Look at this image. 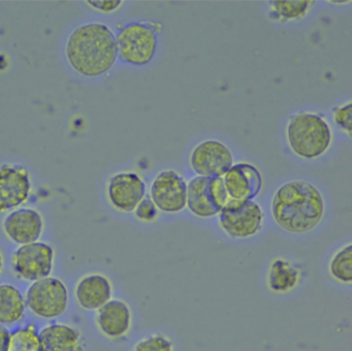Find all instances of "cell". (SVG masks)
<instances>
[{"instance_id":"obj_15","label":"cell","mask_w":352,"mask_h":351,"mask_svg":"<svg viewBox=\"0 0 352 351\" xmlns=\"http://www.w3.org/2000/svg\"><path fill=\"white\" fill-rule=\"evenodd\" d=\"M131 308L121 299H111L98 310L96 326L107 338L117 340L126 336L131 330Z\"/></svg>"},{"instance_id":"obj_20","label":"cell","mask_w":352,"mask_h":351,"mask_svg":"<svg viewBox=\"0 0 352 351\" xmlns=\"http://www.w3.org/2000/svg\"><path fill=\"white\" fill-rule=\"evenodd\" d=\"M7 351H44L36 326L28 324L12 332Z\"/></svg>"},{"instance_id":"obj_4","label":"cell","mask_w":352,"mask_h":351,"mask_svg":"<svg viewBox=\"0 0 352 351\" xmlns=\"http://www.w3.org/2000/svg\"><path fill=\"white\" fill-rule=\"evenodd\" d=\"M25 301L34 315L53 319L67 311L69 291L60 279L49 276L32 283L26 291Z\"/></svg>"},{"instance_id":"obj_1","label":"cell","mask_w":352,"mask_h":351,"mask_svg":"<svg viewBox=\"0 0 352 351\" xmlns=\"http://www.w3.org/2000/svg\"><path fill=\"white\" fill-rule=\"evenodd\" d=\"M272 214L275 222L284 231L292 233H308L322 220L324 200L312 184L305 181L288 182L274 194Z\"/></svg>"},{"instance_id":"obj_18","label":"cell","mask_w":352,"mask_h":351,"mask_svg":"<svg viewBox=\"0 0 352 351\" xmlns=\"http://www.w3.org/2000/svg\"><path fill=\"white\" fill-rule=\"evenodd\" d=\"M26 310L25 297L14 285L0 284V324L8 326L20 321Z\"/></svg>"},{"instance_id":"obj_24","label":"cell","mask_w":352,"mask_h":351,"mask_svg":"<svg viewBox=\"0 0 352 351\" xmlns=\"http://www.w3.org/2000/svg\"><path fill=\"white\" fill-rule=\"evenodd\" d=\"M135 214L140 220L152 221L157 217L158 209L151 198H144L135 209Z\"/></svg>"},{"instance_id":"obj_10","label":"cell","mask_w":352,"mask_h":351,"mask_svg":"<svg viewBox=\"0 0 352 351\" xmlns=\"http://www.w3.org/2000/svg\"><path fill=\"white\" fill-rule=\"evenodd\" d=\"M151 200L162 212H181L186 206V182L172 169L162 171L152 183Z\"/></svg>"},{"instance_id":"obj_16","label":"cell","mask_w":352,"mask_h":351,"mask_svg":"<svg viewBox=\"0 0 352 351\" xmlns=\"http://www.w3.org/2000/svg\"><path fill=\"white\" fill-rule=\"evenodd\" d=\"M111 281L102 274H89L80 279L76 285L75 297L80 307L98 311L112 299Z\"/></svg>"},{"instance_id":"obj_13","label":"cell","mask_w":352,"mask_h":351,"mask_svg":"<svg viewBox=\"0 0 352 351\" xmlns=\"http://www.w3.org/2000/svg\"><path fill=\"white\" fill-rule=\"evenodd\" d=\"M3 226L12 242L20 246L28 245L38 241L44 229V221L34 209L21 208L10 213Z\"/></svg>"},{"instance_id":"obj_25","label":"cell","mask_w":352,"mask_h":351,"mask_svg":"<svg viewBox=\"0 0 352 351\" xmlns=\"http://www.w3.org/2000/svg\"><path fill=\"white\" fill-rule=\"evenodd\" d=\"M352 105L351 103L344 105L343 107H339L336 109L333 113V119H335L336 123L339 124L344 130L351 136L352 131Z\"/></svg>"},{"instance_id":"obj_17","label":"cell","mask_w":352,"mask_h":351,"mask_svg":"<svg viewBox=\"0 0 352 351\" xmlns=\"http://www.w3.org/2000/svg\"><path fill=\"white\" fill-rule=\"evenodd\" d=\"M38 334L44 351H85L79 330L69 324H49Z\"/></svg>"},{"instance_id":"obj_11","label":"cell","mask_w":352,"mask_h":351,"mask_svg":"<svg viewBox=\"0 0 352 351\" xmlns=\"http://www.w3.org/2000/svg\"><path fill=\"white\" fill-rule=\"evenodd\" d=\"M30 191L32 182L28 169L19 165L0 167V214L28 202Z\"/></svg>"},{"instance_id":"obj_22","label":"cell","mask_w":352,"mask_h":351,"mask_svg":"<svg viewBox=\"0 0 352 351\" xmlns=\"http://www.w3.org/2000/svg\"><path fill=\"white\" fill-rule=\"evenodd\" d=\"M315 1L294 0V1H272L271 10L276 18L282 21L302 18L307 14Z\"/></svg>"},{"instance_id":"obj_27","label":"cell","mask_w":352,"mask_h":351,"mask_svg":"<svg viewBox=\"0 0 352 351\" xmlns=\"http://www.w3.org/2000/svg\"><path fill=\"white\" fill-rule=\"evenodd\" d=\"M10 334L11 332L5 326L0 324V351H7L8 343H9Z\"/></svg>"},{"instance_id":"obj_26","label":"cell","mask_w":352,"mask_h":351,"mask_svg":"<svg viewBox=\"0 0 352 351\" xmlns=\"http://www.w3.org/2000/svg\"><path fill=\"white\" fill-rule=\"evenodd\" d=\"M88 3L91 4L96 10H102V12H112L116 10L122 3V1H88Z\"/></svg>"},{"instance_id":"obj_19","label":"cell","mask_w":352,"mask_h":351,"mask_svg":"<svg viewBox=\"0 0 352 351\" xmlns=\"http://www.w3.org/2000/svg\"><path fill=\"white\" fill-rule=\"evenodd\" d=\"M300 281V270L283 258L272 262L267 273V287L276 293H286L294 288Z\"/></svg>"},{"instance_id":"obj_12","label":"cell","mask_w":352,"mask_h":351,"mask_svg":"<svg viewBox=\"0 0 352 351\" xmlns=\"http://www.w3.org/2000/svg\"><path fill=\"white\" fill-rule=\"evenodd\" d=\"M146 185L135 173H120L113 176L108 184L111 204L121 212H133L145 198Z\"/></svg>"},{"instance_id":"obj_8","label":"cell","mask_w":352,"mask_h":351,"mask_svg":"<svg viewBox=\"0 0 352 351\" xmlns=\"http://www.w3.org/2000/svg\"><path fill=\"white\" fill-rule=\"evenodd\" d=\"M218 215L220 227L230 237L236 239L253 237L261 231L263 224V211L253 200H230Z\"/></svg>"},{"instance_id":"obj_6","label":"cell","mask_w":352,"mask_h":351,"mask_svg":"<svg viewBox=\"0 0 352 351\" xmlns=\"http://www.w3.org/2000/svg\"><path fill=\"white\" fill-rule=\"evenodd\" d=\"M116 43L122 61L131 65H145L155 54L157 35L150 25L131 23L119 31Z\"/></svg>"},{"instance_id":"obj_7","label":"cell","mask_w":352,"mask_h":351,"mask_svg":"<svg viewBox=\"0 0 352 351\" xmlns=\"http://www.w3.org/2000/svg\"><path fill=\"white\" fill-rule=\"evenodd\" d=\"M54 249L43 242L22 245L14 252L12 268L17 278L24 281L41 280L49 277L54 266Z\"/></svg>"},{"instance_id":"obj_21","label":"cell","mask_w":352,"mask_h":351,"mask_svg":"<svg viewBox=\"0 0 352 351\" xmlns=\"http://www.w3.org/2000/svg\"><path fill=\"white\" fill-rule=\"evenodd\" d=\"M331 276L345 284L352 282V245L345 246L331 257L329 264Z\"/></svg>"},{"instance_id":"obj_5","label":"cell","mask_w":352,"mask_h":351,"mask_svg":"<svg viewBox=\"0 0 352 351\" xmlns=\"http://www.w3.org/2000/svg\"><path fill=\"white\" fill-rule=\"evenodd\" d=\"M230 202L222 177L197 176L187 184L186 206L199 218H210L219 214Z\"/></svg>"},{"instance_id":"obj_14","label":"cell","mask_w":352,"mask_h":351,"mask_svg":"<svg viewBox=\"0 0 352 351\" xmlns=\"http://www.w3.org/2000/svg\"><path fill=\"white\" fill-rule=\"evenodd\" d=\"M222 178L230 200L236 202L252 200L258 195L263 186L258 169L249 163L232 165Z\"/></svg>"},{"instance_id":"obj_2","label":"cell","mask_w":352,"mask_h":351,"mask_svg":"<svg viewBox=\"0 0 352 351\" xmlns=\"http://www.w3.org/2000/svg\"><path fill=\"white\" fill-rule=\"evenodd\" d=\"M67 55L69 63L79 74L86 76H102L116 61V37L106 25H84L69 36Z\"/></svg>"},{"instance_id":"obj_9","label":"cell","mask_w":352,"mask_h":351,"mask_svg":"<svg viewBox=\"0 0 352 351\" xmlns=\"http://www.w3.org/2000/svg\"><path fill=\"white\" fill-rule=\"evenodd\" d=\"M234 158L230 149L217 140H206L191 153L190 165L201 177H223L232 167Z\"/></svg>"},{"instance_id":"obj_3","label":"cell","mask_w":352,"mask_h":351,"mask_svg":"<svg viewBox=\"0 0 352 351\" xmlns=\"http://www.w3.org/2000/svg\"><path fill=\"white\" fill-rule=\"evenodd\" d=\"M290 148L298 156L315 159L327 152L331 142V130L320 116L300 113L290 119L287 126Z\"/></svg>"},{"instance_id":"obj_28","label":"cell","mask_w":352,"mask_h":351,"mask_svg":"<svg viewBox=\"0 0 352 351\" xmlns=\"http://www.w3.org/2000/svg\"><path fill=\"white\" fill-rule=\"evenodd\" d=\"M3 255H1V253H0V274L3 273Z\"/></svg>"},{"instance_id":"obj_23","label":"cell","mask_w":352,"mask_h":351,"mask_svg":"<svg viewBox=\"0 0 352 351\" xmlns=\"http://www.w3.org/2000/svg\"><path fill=\"white\" fill-rule=\"evenodd\" d=\"M131 351H174V344L164 334H153L135 343Z\"/></svg>"}]
</instances>
